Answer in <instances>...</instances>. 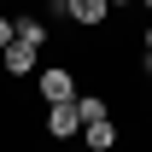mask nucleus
I'll list each match as a JSON object with an SVG mask.
<instances>
[{
  "label": "nucleus",
  "mask_w": 152,
  "mask_h": 152,
  "mask_svg": "<svg viewBox=\"0 0 152 152\" xmlns=\"http://www.w3.org/2000/svg\"><path fill=\"white\" fill-rule=\"evenodd\" d=\"M35 94L47 99V105L76 99V70H70V64H47V70H35Z\"/></svg>",
  "instance_id": "f257e3e1"
},
{
  "label": "nucleus",
  "mask_w": 152,
  "mask_h": 152,
  "mask_svg": "<svg viewBox=\"0 0 152 152\" xmlns=\"http://www.w3.org/2000/svg\"><path fill=\"white\" fill-rule=\"evenodd\" d=\"M0 70L12 76V82H23V76H35V70H41V53H35V47H23V41H12V47L0 53Z\"/></svg>",
  "instance_id": "f03ea898"
},
{
  "label": "nucleus",
  "mask_w": 152,
  "mask_h": 152,
  "mask_svg": "<svg viewBox=\"0 0 152 152\" xmlns=\"http://www.w3.org/2000/svg\"><path fill=\"white\" fill-rule=\"evenodd\" d=\"M64 18H70L76 29H105V23H111V6H105V0H70Z\"/></svg>",
  "instance_id": "7ed1b4c3"
},
{
  "label": "nucleus",
  "mask_w": 152,
  "mask_h": 152,
  "mask_svg": "<svg viewBox=\"0 0 152 152\" xmlns=\"http://www.w3.org/2000/svg\"><path fill=\"white\" fill-rule=\"evenodd\" d=\"M76 129H82V123H76V99H64V105H47V134H53V140H70Z\"/></svg>",
  "instance_id": "20e7f679"
},
{
  "label": "nucleus",
  "mask_w": 152,
  "mask_h": 152,
  "mask_svg": "<svg viewBox=\"0 0 152 152\" xmlns=\"http://www.w3.org/2000/svg\"><path fill=\"white\" fill-rule=\"evenodd\" d=\"M82 140H88V152H117V123L111 117H105V123H88Z\"/></svg>",
  "instance_id": "39448f33"
},
{
  "label": "nucleus",
  "mask_w": 152,
  "mask_h": 152,
  "mask_svg": "<svg viewBox=\"0 0 152 152\" xmlns=\"http://www.w3.org/2000/svg\"><path fill=\"white\" fill-rule=\"evenodd\" d=\"M105 117H111V105L99 94H76V123H82V129H88V123H105Z\"/></svg>",
  "instance_id": "423d86ee"
},
{
  "label": "nucleus",
  "mask_w": 152,
  "mask_h": 152,
  "mask_svg": "<svg viewBox=\"0 0 152 152\" xmlns=\"http://www.w3.org/2000/svg\"><path fill=\"white\" fill-rule=\"evenodd\" d=\"M18 41H23V47H35V53H41V47H47V23L23 12V18H18Z\"/></svg>",
  "instance_id": "0eeeda50"
},
{
  "label": "nucleus",
  "mask_w": 152,
  "mask_h": 152,
  "mask_svg": "<svg viewBox=\"0 0 152 152\" xmlns=\"http://www.w3.org/2000/svg\"><path fill=\"white\" fill-rule=\"evenodd\" d=\"M12 41H18V18H6V12H0V53H6Z\"/></svg>",
  "instance_id": "6e6552de"
},
{
  "label": "nucleus",
  "mask_w": 152,
  "mask_h": 152,
  "mask_svg": "<svg viewBox=\"0 0 152 152\" xmlns=\"http://www.w3.org/2000/svg\"><path fill=\"white\" fill-rule=\"evenodd\" d=\"M140 53H146V64H152V23H146V35H140Z\"/></svg>",
  "instance_id": "1a4fd4ad"
},
{
  "label": "nucleus",
  "mask_w": 152,
  "mask_h": 152,
  "mask_svg": "<svg viewBox=\"0 0 152 152\" xmlns=\"http://www.w3.org/2000/svg\"><path fill=\"white\" fill-rule=\"evenodd\" d=\"M105 6H111V12H117V6H134V0H105Z\"/></svg>",
  "instance_id": "9d476101"
},
{
  "label": "nucleus",
  "mask_w": 152,
  "mask_h": 152,
  "mask_svg": "<svg viewBox=\"0 0 152 152\" xmlns=\"http://www.w3.org/2000/svg\"><path fill=\"white\" fill-rule=\"evenodd\" d=\"M47 6H58V12H64V6H70V0H47Z\"/></svg>",
  "instance_id": "9b49d317"
},
{
  "label": "nucleus",
  "mask_w": 152,
  "mask_h": 152,
  "mask_svg": "<svg viewBox=\"0 0 152 152\" xmlns=\"http://www.w3.org/2000/svg\"><path fill=\"white\" fill-rule=\"evenodd\" d=\"M140 6H146V12H152V0H140Z\"/></svg>",
  "instance_id": "f8f14e48"
},
{
  "label": "nucleus",
  "mask_w": 152,
  "mask_h": 152,
  "mask_svg": "<svg viewBox=\"0 0 152 152\" xmlns=\"http://www.w3.org/2000/svg\"><path fill=\"white\" fill-rule=\"evenodd\" d=\"M146 76H152V64H146Z\"/></svg>",
  "instance_id": "ddd939ff"
},
{
  "label": "nucleus",
  "mask_w": 152,
  "mask_h": 152,
  "mask_svg": "<svg viewBox=\"0 0 152 152\" xmlns=\"http://www.w3.org/2000/svg\"><path fill=\"white\" fill-rule=\"evenodd\" d=\"M0 12H6V6H0Z\"/></svg>",
  "instance_id": "4468645a"
}]
</instances>
